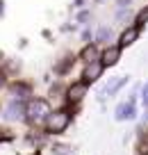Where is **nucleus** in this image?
<instances>
[{
	"label": "nucleus",
	"mask_w": 148,
	"mask_h": 155,
	"mask_svg": "<svg viewBox=\"0 0 148 155\" xmlns=\"http://www.w3.org/2000/svg\"><path fill=\"white\" fill-rule=\"evenodd\" d=\"M128 80H130V75H119L116 80H112V82L105 87V91H103V94H105V98H107V96L112 98V96H114V94L119 91L121 87H123V84H128Z\"/></svg>",
	"instance_id": "nucleus-6"
},
{
	"label": "nucleus",
	"mask_w": 148,
	"mask_h": 155,
	"mask_svg": "<svg viewBox=\"0 0 148 155\" xmlns=\"http://www.w3.org/2000/svg\"><path fill=\"white\" fill-rule=\"evenodd\" d=\"M119 57H121V46H114V48L103 53V64H105V66H114V64L119 62Z\"/></svg>",
	"instance_id": "nucleus-8"
},
{
	"label": "nucleus",
	"mask_w": 148,
	"mask_h": 155,
	"mask_svg": "<svg viewBox=\"0 0 148 155\" xmlns=\"http://www.w3.org/2000/svg\"><path fill=\"white\" fill-rule=\"evenodd\" d=\"M12 94H14L16 98H28L30 89H28V87H23V84H14V87H12Z\"/></svg>",
	"instance_id": "nucleus-12"
},
{
	"label": "nucleus",
	"mask_w": 148,
	"mask_h": 155,
	"mask_svg": "<svg viewBox=\"0 0 148 155\" xmlns=\"http://www.w3.org/2000/svg\"><path fill=\"white\" fill-rule=\"evenodd\" d=\"M137 114V105H134V96H130L125 103H121L119 110H116V121H128V119H134Z\"/></svg>",
	"instance_id": "nucleus-3"
},
{
	"label": "nucleus",
	"mask_w": 148,
	"mask_h": 155,
	"mask_svg": "<svg viewBox=\"0 0 148 155\" xmlns=\"http://www.w3.org/2000/svg\"><path fill=\"white\" fill-rule=\"evenodd\" d=\"M139 37V25H134V28H128L123 34H121V48H125V46H132L134 41H137Z\"/></svg>",
	"instance_id": "nucleus-7"
},
{
	"label": "nucleus",
	"mask_w": 148,
	"mask_h": 155,
	"mask_svg": "<svg viewBox=\"0 0 148 155\" xmlns=\"http://www.w3.org/2000/svg\"><path fill=\"white\" fill-rule=\"evenodd\" d=\"M25 114H28V119L32 123H39V121H43V119L50 116V105L46 101H41V98H34V101H30Z\"/></svg>",
	"instance_id": "nucleus-1"
},
{
	"label": "nucleus",
	"mask_w": 148,
	"mask_h": 155,
	"mask_svg": "<svg viewBox=\"0 0 148 155\" xmlns=\"http://www.w3.org/2000/svg\"><path fill=\"white\" fill-rule=\"evenodd\" d=\"M55 155H73V150L66 148V146H57V148H55Z\"/></svg>",
	"instance_id": "nucleus-14"
},
{
	"label": "nucleus",
	"mask_w": 148,
	"mask_h": 155,
	"mask_svg": "<svg viewBox=\"0 0 148 155\" xmlns=\"http://www.w3.org/2000/svg\"><path fill=\"white\" fill-rule=\"evenodd\" d=\"M68 123H71V116L66 112H50V116L46 119L48 132H64Z\"/></svg>",
	"instance_id": "nucleus-2"
},
{
	"label": "nucleus",
	"mask_w": 148,
	"mask_h": 155,
	"mask_svg": "<svg viewBox=\"0 0 148 155\" xmlns=\"http://www.w3.org/2000/svg\"><path fill=\"white\" fill-rule=\"evenodd\" d=\"M110 39H112V30L110 28H100L98 30V34H96V41H98V44H107Z\"/></svg>",
	"instance_id": "nucleus-11"
},
{
	"label": "nucleus",
	"mask_w": 148,
	"mask_h": 155,
	"mask_svg": "<svg viewBox=\"0 0 148 155\" xmlns=\"http://www.w3.org/2000/svg\"><path fill=\"white\" fill-rule=\"evenodd\" d=\"M103 68H105V64H103V59H96V62L87 64V71H84V82H94V80H98L103 73Z\"/></svg>",
	"instance_id": "nucleus-4"
},
{
	"label": "nucleus",
	"mask_w": 148,
	"mask_h": 155,
	"mask_svg": "<svg viewBox=\"0 0 148 155\" xmlns=\"http://www.w3.org/2000/svg\"><path fill=\"white\" fill-rule=\"evenodd\" d=\"M82 59H84L87 64H91V62H96V59H98V53H96L94 46H87V48L82 50Z\"/></svg>",
	"instance_id": "nucleus-10"
},
{
	"label": "nucleus",
	"mask_w": 148,
	"mask_h": 155,
	"mask_svg": "<svg viewBox=\"0 0 148 155\" xmlns=\"http://www.w3.org/2000/svg\"><path fill=\"white\" fill-rule=\"evenodd\" d=\"M23 116V105L21 103H9L7 105V110H5V119H9V121H16V119H21Z\"/></svg>",
	"instance_id": "nucleus-9"
},
{
	"label": "nucleus",
	"mask_w": 148,
	"mask_h": 155,
	"mask_svg": "<svg viewBox=\"0 0 148 155\" xmlns=\"http://www.w3.org/2000/svg\"><path fill=\"white\" fill-rule=\"evenodd\" d=\"M91 18V12H80V14H77V21H80V23H84V21H89Z\"/></svg>",
	"instance_id": "nucleus-16"
},
{
	"label": "nucleus",
	"mask_w": 148,
	"mask_h": 155,
	"mask_svg": "<svg viewBox=\"0 0 148 155\" xmlns=\"http://www.w3.org/2000/svg\"><path fill=\"white\" fill-rule=\"evenodd\" d=\"M141 101H143V107H148V82L143 84V91H141Z\"/></svg>",
	"instance_id": "nucleus-15"
},
{
	"label": "nucleus",
	"mask_w": 148,
	"mask_h": 155,
	"mask_svg": "<svg viewBox=\"0 0 148 155\" xmlns=\"http://www.w3.org/2000/svg\"><path fill=\"white\" fill-rule=\"evenodd\" d=\"M87 87H89V82H75L71 89H68V101L71 103H80L82 96L87 94Z\"/></svg>",
	"instance_id": "nucleus-5"
},
{
	"label": "nucleus",
	"mask_w": 148,
	"mask_h": 155,
	"mask_svg": "<svg viewBox=\"0 0 148 155\" xmlns=\"http://www.w3.org/2000/svg\"><path fill=\"white\" fill-rule=\"evenodd\" d=\"M146 21H148V9H141V12H139V16H137V25L141 28Z\"/></svg>",
	"instance_id": "nucleus-13"
},
{
	"label": "nucleus",
	"mask_w": 148,
	"mask_h": 155,
	"mask_svg": "<svg viewBox=\"0 0 148 155\" xmlns=\"http://www.w3.org/2000/svg\"><path fill=\"white\" fill-rule=\"evenodd\" d=\"M5 14V0H0V16Z\"/></svg>",
	"instance_id": "nucleus-18"
},
{
	"label": "nucleus",
	"mask_w": 148,
	"mask_h": 155,
	"mask_svg": "<svg viewBox=\"0 0 148 155\" xmlns=\"http://www.w3.org/2000/svg\"><path fill=\"white\" fill-rule=\"evenodd\" d=\"M119 5L121 7H130V0H119Z\"/></svg>",
	"instance_id": "nucleus-17"
}]
</instances>
